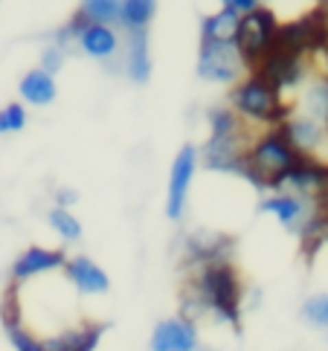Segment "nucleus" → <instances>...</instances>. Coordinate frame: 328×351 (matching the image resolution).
<instances>
[{
	"label": "nucleus",
	"instance_id": "obj_1",
	"mask_svg": "<svg viewBox=\"0 0 328 351\" xmlns=\"http://www.w3.org/2000/svg\"><path fill=\"white\" fill-rule=\"evenodd\" d=\"M189 293H195L200 305L215 313L221 322L238 325V319H242L244 287L242 276L230 261H204V265H198Z\"/></svg>",
	"mask_w": 328,
	"mask_h": 351
},
{
	"label": "nucleus",
	"instance_id": "obj_2",
	"mask_svg": "<svg viewBox=\"0 0 328 351\" xmlns=\"http://www.w3.org/2000/svg\"><path fill=\"white\" fill-rule=\"evenodd\" d=\"M230 110L242 122L268 125V131L279 128V125L291 117V108L285 105V99L264 79H259L256 73H250L247 79H242L230 90Z\"/></svg>",
	"mask_w": 328,
	"mask_h": 351
},
{
	"label": "nucleus",
	"instance_id": "obj_3",
	"mask_svg": "<svg viewBox=\"0 0 328 351\" xmlns=\"http://www.w3.org/2000/svg\"><path fill=\"white\" fill-rule=\"evenodd\" d=\"M296 160H299V154L288 145L279 128L264 131L261 136H256V140L250 143V152H247V169L253 171V186L261 192H268L270 180L279 178L282 171H288Z\"/></svg>",
	"mask_w": 328,
	"mask_h": 351
},
{
	"label": "nucleus",
	"instance_id": "obj_4",
	"mask_svg": "<svg viewBox=\"0 0 328 351\" xmlns=\"http://www.w3.org/2000/svg\"><path fill=\"white\" fill-rule=\"evenodd\" d=\"M276 29H279V21H276L273 9L268 6H256L250 15H244L238 21V32H235V49L242 53L244 64L253 73L264 58L273 53L276 47Z\"/></svg>",
	"mask_w": 328,
	"mask_h": 351
},
{
	"label": "nucleus",
	"instance_id": "obj_5",
	"mask_svg": "<svg viewBox=\"0 0 328 351\" xmlns=\"http://www.w3.org/2000/svg\"><path fill=\"white\" fill-rule=\"evenodd\" d=\"M268 192L294 195L302 200H323L328 195V166L317 157H299L291 169L270 180Z\"/></svg>",
	"mask_w": 328,
	"mask_h": 351
},
{
	"label": "nucleus",
	"instance_id": "obj_6",
	"mask_svg": "<svg viewBox=\"0 0 328 351\" xmlns=\"http://www.w3.org/2000/svg\"><path fill=\"white\" fill-rule=\"evenodd\" d=\"M198 76L204 82L215 84H238L250 76V67L244 64L242 53L235 44H215V41H200L198 49Z\"/></svg>",
	"mask_w": 328,
	"mask_h": 351
},
{
	"label": "nucleus",
	"instance_id": "obj_7",
	"mask_svg": "<svg viewBox=\"0 0 328 351\" xmlns=\"http://www.w3.org/2000/svg\"><path fill=\"white\" fill-rule=\"evenodd\" d=\"M320 209H323V200H302V197L282 195V192H270V195H264V200H259L261 215H273L285 230H291L296 235H302V230L314 221V215Z\"/></svg>",
	"mask_w": 328,
	"mask_h": 351
},
{
	"label": "nucleus",
	"instance_id": "obj_8",
	"mask_svg": "<svg viewBox=\"0 0 328 351\" xmlns=\"http://www.w3.org/2000/svg\"><path fill=\"white\" fill-rule=\"evenodd\" d=\"M195 169H198V148L186 143L180 152L174 154L172 174H169V189H166V218L169 221H180L186 215Z\"/></svg>",
	"mask_w": 328,
	"mask_h": 351
},
{
	"label": "nucleus",
	"instance_id": "obj_9",
	"mask_svg": "<svg viewBox=\"0 0 328 351\" xmlns=\"http://www.w3.org/2000/svg\"><path fill=\"white\" fill-rule=\"evenodd\" d=\"M253 73L282 96L285 90H294V87H299L302 82H305V56L285 53V49H273V53L264 58Z\"/></svg>",
	"mask_w": 328,
	"mask_h": 351
},
{
	"label": "nucleus",
	"instance_id": "obj_10",
	"mask_svg": "<svg viewBox=\"0 0 328 351\" xmlns=\"http://www.w3.org/2000/svg\"><path fill=\"white\" fill-rule=\"evenodd\" d=\"M148 348L151 351H200L195 322H189L183 317L160 319L148 337Z\"/></svg>",
	"mask_w": 328,
	"mask_h": 351
},
{
	"label": "nucleus",
	"instance_id": "obj_11",
	"mask_svg": "<svg viewBox=\"0 0 328 351\" xmlns=\"http://www.w3.org/2000/svg\"><path fill=\"white\" fill-rule=\"evenodd\" d=\"M65 250H47V247H27L12 265V287L27 285L44 273H56L65 267Z\"/></svg>",
	"mask_w": 328,
	"mask_h": 351
},
{
	"label": "nucleus",
	"instance_id": "obj_12",
	"mask_svg": "<svg viewBox=\"0 0 328 351\" xmlns=\"http://www.w3.org/2000/svg\"><path fill=\"white\" fill-rule=\"evenodd\" d=\"M61 270H65L67 282H70L82 296H105V293L110 291L108 273L99 267L93 258H87V256H73V258H67Z\"/></svg>",
	"mask_w": 328,
	"mask_h": 351
},
{
	"label": "nucleus",
	"instance_id": "obj_13",
	"mask_svg": "<svg viewBox=\"0 0 328 351\" xmlns=\"http://www.w3.org/2000/svg\"><path fill=\"white\" fill-rule=\"evenodd\" d=\"M279 134L285 136L288 145H291L299 157H317L325 128L320 122H314V119L302 117V114H291L279 125Z\"/></svg>",
	"mask_w": 328,
	"mask_h": 351
},
{
	"label": "nucleus",
	"instance_id": "obj_14",
	"mask_svg": "<svg viewBox=\"0 0 328 351\" xmlns=\"http://www.w3.org/2000/svg\"><path fill=\"white\" fill-rule=\"evenodd\" d=\"M75 44L84 56H91L96 61H108L117 56L119 49V35L113 27H96V23H87V27L75 35Z\"/></svg>",
	"mask_w": 328,
	"mask_h": 351
},
{
	"label": "nucleus",
	"instance_id": "obj_15",
	"mask_svg": "<svg viewBox=\"0 0 328 351\" xmlns=\"http://www.w3.org/2000/svg\"><path fill=\"white\" fill-rule=\"evenodd\" d=\"M18 93L27 105H35V108H47L56 102L58 96V84L53 76H47L44 70H27L23 73V79L18 82Z\"/></svg>",
	"mask_w": 328,
	"mask_h": 351
},
{
	"label": "nucleus",
	"instance_id": "obj_16",
	"mask_svg": "<svg viewBox=\"0 0 328 351\" xmlns=\"http://www.w3.org/2000/svg\"><path fill=\"white\" fill-rule=\"evenodd\" d=\"M102 331H105V325H82V328H70L56 337H47L41 343L47 351H93L99 346Z\"/></svg>",
	"mask_w": 328,
	"mask_h": 351
},
{
	"label": "nucleus",
	"instance_id": "obj_17",
	"mask_svg": "<svg viewBox=\"0 0 328 351\" xmlns=\"http://www.w3.org/2000/svg\"><path fill=\"white\" fill-rule=\"evenodd\" d=\"M125 73L137 84H145L151 79V47H148V29L145 32H128V58H125Z\"/></svg>",
	"mask_w": 328,
	"mask_h": 351
},
{
	"label": "nucleus",
	"instance_id": "obj_18",
	"mask_svg": "<svg viewBox=\"0 0 328 351\" xmlns=\"http://www.w3.org/2000/svg\"><path fill=\"white\" fill-rule=\"evenodd\" d=\"M238 18L235 12L224 9L215 12L200 21V41H215V44H235V32H238Z\"/></svg>",
	"mask_w": 328,
	"mask_h": 351
},
{
	"label": "nucleus",
	"instance_id": "obj_19",
	"mask_svg": "<svg viewBox=\"0 0 328 351\" xmlns=\"http://www.w3.org/2000/svg\"><path fill=\"white\" fill-rule=\"evenodd\" d=\"M157 15L154 0H122L119 3V27L125 32H145Z\"/></svg>",
	"mask_w": 328,
	"mask_h": 351
},
{
	"label": "nucleus",
	"instance_id": "obj_20",
	"mask_svg": "<svg viewBox=\"0 0 328 351\" xmlns=\"http://www.w3.org/2000/svg\"><path fill=\"white\" fill-rule=\"evenodd\" d=\"M79 15L96 27H117L119 23V3L117 0H84L79 6Z\"/></svg>",
	"mask_w": 328,
	"mask_h": 351
},
{
	"label": "nucleus",
	"instance_id": "obj_21",
	"mask_svg": "<svg viewBox=\"0 0 328 351\" xmlns=\"http://www.w3.org/2000/svg\"><path fill=\"white\" fill-rule=\"evenodd\" d=\"M47 221H49V227L58 232L61 241L73 244V241H79V238H82V221L73 215V209L53 206V209H49V215H47Z\"/></svg>",
	"mask_w": 328,
	"mask_h": 351
},
{
	"label": "nucleus",
	"instance_id": "obj_22",
	"mask_svg": "<svg viewBox=\"0 0 328 351\" xmlns=\"http://www.w3.org/2000/svg\"><path fill=\"white\" fill-rule=\"evenodd\" d=\"M209 136H235L247 128V122H242L230 108H212L209 114Z\"/></svg>",
	"mask_w": 328,
	"mask_h": 351
},
{
	"label": "nucleus",
	"instance_id": "obj_23",
	"mask_svg": "<svg viewBox=\"0 0 328 351\" xmlns=\"http://www.w3.org/2000/svg\"><path fill=\"white\" fill-rule=\"evenodd\" d=\"M302 319L317 325V328H328V293H314L302 302Z\"/></svg>",
	"mask_w": 328,
	"mask_h": 351
},
{
	"label": "nucleus",
	"instance_id": "obj_24",
	"mask_svg": "<svg viewBox=\"0 0 328 351\" xmlns=\"http://www.w3.org/2000/svg\"><path fill=\"white\" fill-rule=\"evenodd\" d=\"M6 334H9V343L15 351H47L44 343L38 340L35 334H30L21 322H6Z\"/></svg>",
	"mask_w": 328,
	"mask_h": 351
},
{
	"label": "nucleus",
	"instance_id": "obj_25",
	"mask_svg": "<svg viewBox=\"0 0 328 351\" xmlns=\"http://www.w3.org/2000/svg\"><path fill=\"white\" fill-rule=\"evenodd\" d=\"M27 128V108L21 102H9L0 110V134H18Z\"/></svg>",
	"mask_w": 328,
	"mask_h": 351
},
{
	"label": "nucleus",
	"instance_id": "obj_26",
	"mask_svg": "<svg viewBox=\"0 0 328 351\" xmlns=\"http://www.w3.org/2000/svg\"><path fill=\"white\" fill-rule=\"evenodd\" d=\"M61 67H65V49L56 47V44H53V47H47L44 53H41V67H38V70H44L47 76H53V79H56V73H58Z\"/></svg>",
	"mask_w": 328,
	"mask_h": 351
},
{
	"label": "nucleus",
	"instance_id": "obj_27",
	"mask_svg": "<svg viewBox=\"0 0 328 351\" xmlns=\"http://www.w3.org/2000/svg\"><path fill=\"white\" fill-rule=\"evenodd\" d=\"M259 6V0H226L224 3V9H230V12H235L238 18H244V15H250Z\"/></svg>",
	"mask_w": 328,
	"mask_h": 351
},
{
	"label": "nucleus",
	"instance_id": "obj_28",
	"mask_svg": "<svg viewBox=\"0 0 328 351\" xmlns=\"http://www.w3.org/2000/svg\"><path fill=\"white\" fill-rule=\"evenodd\" d=\"M75 200H79L75 189H58V192H56V206H58V209H70Z\"/></svg>",
	"mask_w": 328,
	"mask_h": 351
},
{
	"label": "nucleus",
	"instance_id": "obj_29",
	"mask_svg": "<svg viewBox=\"0 0 328 351\" xmlns=\"http://www.w3.org/2000/svg\"><path fill=\"white\" fill-rule=\"evenodd\" d=\"M317 160L328 166V128H325V134H323V145H320V152H317Z\"/></svg>",
	"mask_w": 328,
	"mask_h": 351
},
{
	"label": "nucleus",
	"instance_id": "obj_30",
	"mask_svg": "<svg viewBox=\"0 0 328 351\" xmlns=\"http://www.w3.org/2000/svg\"><path fill=\"white\" fill-rule=\"evenodd\" d=\"M325 79H328V76H325Z\"/></svg>",
	"mask_w": 328,
	"mask_h": 351
}]
</instances>
